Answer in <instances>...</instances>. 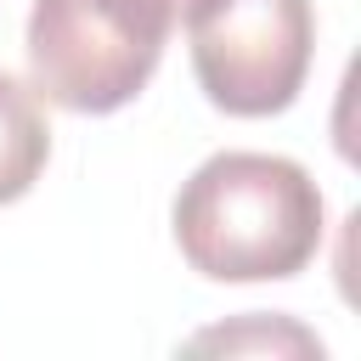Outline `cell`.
I'll list each match as a JSON object with an SVG mask.
<instances>
[{
	"instance_id": "1",
	"label": "cell",
	"mask_w": 361,
	"mask_h": 361,
	"mask_svg": "<svg viewBox=\"0 0 361 361\" xmlns=\"http://www.w3.org/2000/svg\"><path fill=\"white\" fill-rule=\"evenodd\" d=\"M169 226L197 276L282 282L316 259L327 209L305 164L276 152H214L180 180Z\"/></svg>"
},
{
	"instance_id": "2",
	"label": "cell",
	"mask_w": 361,
	"mask_h": 361,
	"mask_svg": "<svg viewBox=\"0 0 361 361\" xmlns=\"http://www.w3.org/2000/svg\"><path fill=\"white\" fill-rule=\"evenodd\" d=\"M192 73L231 118H271L293 107L316 51L310 0H203L186 17Z\"/></svg>"
},
{
	"instance_id": "3",
	"label": "cell",
	"mask_w": 361,
	"mask_h": 361,
	"mask_svg": "<svg viewBox=\"0 0 361 361\" xmlns=\"http://www.w3.org/2000/svg\"><path fill=\"white\" fill-rule=\"evenodd\" d=\"M169 39L141 28L113 0H34L28 73L34 90L68 113H118L147 90Z\"/></svg>"
},
{
	"instance_id": "4",
	"label": "cell",
	"mask_w": 361,
	"mask_h": 361,
	"mask_svg": "<svg viewBox=\"0 0 361 361\" xmlns=\"http://www.w3.org/2000/svg\"><path fill=\"white\" fill-rule=\"evenodd\" d=\"M51 158V124L39 107V90L0 73V203H17L34 192Z\"/></svg>"
},
{
	"instance_id": "5",
	"label": "cell",
	"mask_w": 361,
	"mask_h": 361,
	"mask_svg": "<svg viewBox=\"0 0 361 361\" xmlns=\"http://www.w3.org/2000/svg\"><path fill=\"white\" fill-rule=\"evenodd\" d=\"M113 6H124L141 28H152L158 39H169L175 28H186V17L203 6V0H113Z\"/></svg>"
}]
</instances>
